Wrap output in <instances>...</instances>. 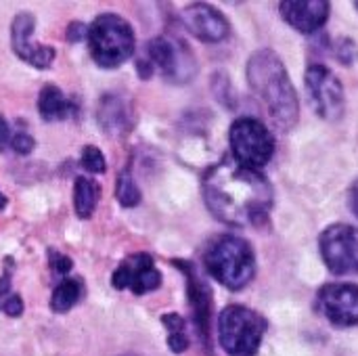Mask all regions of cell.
<instances>
[{"label":"cell","mask_w":358,"mask_h":356,"mask_svg":"<svg viewBox=\"0 0 358 356\" xmlns=\"http://www.w3.org/2000/svg\"><path fill=\"white\" fill-rule=\"evenodd\" d=\"M168 346H170V350H172V353H176V355L185 353V350L189 348V340H187L185 332L170 334V336H168Z\"/></svg>","instance_id":"obj_25"},{"label":"cell","mask_w":358,"mask_h":356,"mask_svg":"<svg viewBox=\"0 0 358 356\" xmlns=\"http://www.w3.org/2000/svg\"><path fill=\"white\" fill-rule=\"evenodd\" d=\"M10 145H13V149L19 153V155H27V153H31L34 151V138L29 136V134H25V132H19V134H15L13 138H10Z\"/></svg>","instance_id":"obj_22"},{"label":"cell","mask_w":358,"mask_h":356,"mask_svg":"<svg viewBox=\"0 0 358 356\" xmlns=\"http://www.w3.org/2000/svg\"><path fill=\"white\" fill-rule=\"evenodd\" d=\"M82 166H84L88 172H92V174H103L105 168H107L103 151H101L99 147H92V145L86 147V149L82 151Z\"/></svg>","instance_id":"obj_21"},{"label":"cell","mask_w":358,"mask_h":356,"mask_svg":"<svg viewBox=\"0 0 358 356\" xmlns=\"http://www.w3.org/2000/svg\"><path fill=\"white\" fill-rule=\"evenodd\" d=\"M48 258H50V266L59 273V275H67L71 271V258L63 256V254H57V252H48Z\"/></svg>","instance_id":"obj_23"},{"label":"cell","mask_w":358,"mask_h":356,"mask_svg":"<svg viewBox=\"0 0 358 356\" xmlns=\"http://www.w3.org/2000/svg\"><path fill=\"white\" fill-rule=\"evenodd\" d=\"M162 323L168 327L170 334H178V332H185V319L180 315H164L162 317Z\"/></svg>","instance_id":"obj_27"},{"label":"cell","mask_w":358,"mask_h":356,"mask_svg":"<svg viewBox=\"0 0 358 356\" xmlns=\"http://www.w3.org/2000/svg\"><path fill=\"white\" fill-rule=\"evenodd\" d=\"M115 197H117V201H120L124 208H134V206H138V201H141V191H138V187H136V183H134V178H132L130 168H124V170L120 172L117 185H115Z\"/></svg>","instance_id":"obj_20"},{"label":"cell","mask_w":358,"mask_h":356,"mask_svg":"<svg viewBox=\"0 0 358 356\" xmlns=\"http://www.w3.org/2000/svg\"><path fill=\"white\" fill-rule=\"evenodd\" d=\"M99 124L111 136H124L132 130V111L117 94L103 97L99 105Z\"/></svg>","instance_id":"obj_16"},{"label":"cell","mask_w":358,"mask_h":356,"mask_svg":"<svg viewBox=\"0 0 358 356\" xmlns=\"http://www.w3.org/2000/svg\"><path fill=\"white\" fill-rule=\"evenodd\" d=\"M101 197V187L92 178L78 176L73 185V206L80 218H90Z\"/></svg>","instance_id":"obj_18"},{"label":"cell","mask_w":358,"mask_h":356,"mask_svg":"<svg viewBox=\"0 0 358 356\" xmlns=\"http://www.w3.org/2000/svg\"><path fill=\"white\" fill-rule=\"evenodd\" d=\"M36 27V19L31 13L23 10L13 19L10 25V44H13V52L23 59L25 63L38 67V69H46L52 65L55 61V48L50 46H36L31 44L29 36Z\"/></svg>","instance_id":"obj_12"},{"label":"cell","mask_w":358,"mask_h":356,"mask_svg":"<svg viewBox=\"0 0 358 356\" xmlns=\"http://www.w3.org/2000/svg\"><path fill=\"white\" fill-rule=\"evenodd\" d=\"M8 141H10V130H8L6 120L0 115V151H4V147L8 145Z\"/></svg>","instance_id":"obj_29"},{"label":"cell","mask_w":358,"mask_h":356,"mask_svg":"<svg viewBox=\"0 0 358 356\" xmlns=\"http://www.w3.org/2000/svg\"><path fill=\"white\" fill-rule=\"evenodd\" d=\"M279 10L283 19L302 34H313L325 25L329 19V2L325 0H304V2H281Z\"/></svg>","instance_id":"obj_14"},{"label":"cell","mask_w":358,"mask_h":356,"mask_svg":"<svg viewBox=\"0 0 358 356\" xmlns=\"http://www.w3.org/2000/svg\"><path fill=\"white\" fill-rule=\"evenodd\" d=\"M206 269L224 287L241 290L256 273V256L245 239L222 235L210 243L206 252Z\"/></svg>","instance_id":"obj_3"},{"label":"cell","mask_w":358,"mask_h":356,"mask_svg":"<svg viewBox=\"0 0 358 356\" xmlns=\"http://www.w3.org/2000/svg\"><path fill=\"white\" fill-rule=\"evenodd\" d=\"M82 292H84V285L80 279H63L55 292H52V298H50V308L55 313H67L69 308L76 306V302L82 298Z\"/></svg>","instance_id":"obj_19"},{"label":"cell","mask_w":358,"mask_h":356,"mask_svg":"<svg viewBox=\"0 0 358 356\" xmlns=\"http://www.w3.org/2000/svg\"><path fill=\"white\" fill-rule=\"evenodd\" d=\"M321 311L329 323L338 327L358 325V285L329 283L319 294Z\"/></svg>","instance_id":"obj_11"},{"label":"cell","mask_w":358,"mask_h":356,"mask_svg":"<svg viewBox=\"0 0 358 356\" xmlns=\"http://www.w3.org/2000/svg\"><path fill=\"white\" fill-rule=\"evenodd\" d=\"M203 197L210 212L231 227H258L273 210V187L266 176L233 157L222 159L206 174Z\"/></svg>","instance_id":"obj_1"},{"label":"cell","mask_w":358,"mask_h":356,"mask_svg":"<svg viewBox=\"0 0 358 356\" xmlns=\"http://www.w3.org/2000/svg\"><path fill=\"white\" fill-rule=\"evenodd\" d=\"M2 311H4L8 317H21V315H23V300H21V296L10 294V296H8V300L4 302Z\"/></svg>","instance_id":"obj_24"},{"label":"cell","mask_w":358,"mask_h":356,"mask_svg":"<svg viewBox=\"0 0 358 356\" xmlns=\"http://www.w3.org/2000/svg\"><path fill=\"white\" fill-rule=\"evenodd\" d=\"M8 296H10V277H8V273H4L0 277V311L4 306V302L8 300Z\"/></svg>","instance_id":"obj_28"},{"label":"cell","mask_w":358,"mask_h":356,"mask_svg":"<svg viewBox=\"0 0 358 356\" xmlns=\"http://www.w3.org/2000/svg\"><path fill=\"white\" fill-rule=\"evenodd\" d=\"M229 138L233 159L252 170L266 166L275 153V138L271 130L256 118H239L231 126Z\"/></svg>","instance_id":"obj_6"},{"label":"cell","mask_w":358,"mask_h":356,"mask_svg":"<svg viewBox=\"0 0 358 356\" xmlns=\"http://www.w3.org/2000/svg\"><path fill=\"white\" fill-rule=\"evenodd\" d=\"M306 88L321 118L336 122L344 115V86L329 67L310 65L306 69Z\"/></svg>","instance_id":"obj_8"},{"label":"cell","mask_w":358,"mask_h":356,"mask_svg":"<svg viewBox=\"0 0 358 356\" xmlns=\"http://www.w3.org/2000/svg\"><path fill=\"white\" fill-rule=\"evenodd\" d=\"M38 111L44 122H57V120H67L69 115H73L76 107L57 86L48 84L40 90Z\"/></svg>","instance_id":"obj_17"},{"label":"cell","mask_w":358,"mask_h":356,"mask_svg":"<svg viewBox=\"0 0 358 356\" xmlns=\"http://www.w3.org/2000/svg\"><path fill=\"white\" fill-rule=\"evenodd\" d=\"M4 208H6V197L0 193V210H4Z\"/></svg>","instance_id":"obj_31"},{"label":"cell","mask_w":358,"mask_h":356,"mask_svg":"<svg viewBox=\"0 0 358 356\" xmlns=\"http://www.w3.org/2000/svg\"><path fill=\"white\" fill-rule=\"evenodd\" d=\"M357 8H358V2H357Z\"/></svg>","instance_id":"obj_32"},{"label":"cell","mask_w":358,"mask_h":356,"mask_svg":"<svg viewBox=\"0 0 358 356\" xmlns=\"http://www.w3.org/2000/svg\"><path fill=\"white\" fill-rule=\"evenodd\" d=\"M182 21H185V27L203 42H220L229 36L227 17L218 8L203 4V2L187 6L182 10Z\"/></svg>","instance_id":"obj_13"},{"label":"cell","mask_w":358,"mask_h":356,"mask_svg":"<svg viewBox=\"0 0 358 356\" xmlns=\"http://www.w3.org/2000/svg\"><path fill=\"white\" fill-rule=\"evenodd\" d=\"M178 266H182L185 275H187V285H189V302L193 306V315H195V325L199 336L208 342V334H210V317H212V292L210 287L197 277L195 269L191 264H182L176 262Z\"/></svg>","instance_id":"obj_15"},{"label":"cell","mask_w":358,"mask_h":356,"mask_svg":"<svg viewBox=\"0 0 358 356\" xmlns=\"http://www.w3.org/2000/svg\"><path fill=\"white\" fill-rule=\"evenodd\" d=\"M248 82L268 109V115L283 130L298 122L300 105L285 65L273 50H258L248 63Z\"/></svg>","instance_id":"obj_2"},{"label":"cell","mask_w":358,"mask_h":356,"mask_svg":"<svg viewBox=\"0 0 358 356\" xmlns=\"http://www.w3.org/2000/svg\"><path fill=\"white\" fill-rule=\"evenodd\" d=\"M86 36H88V27H86L84 23H80V21L69 23V27H67V40H69V42H80V40H84Z\"/></svg>","instance_id":"obj_26"},{"label":"cell","mask_w":358,"mask_h":356,"mask_svg":"<svg viewBox=\"0 0 358 356\" xmlns=\"http://www.w3.org/2000/svg\"><path fill=\"white\" fill-rule=\"evenodd\" d=\"M321 256L334 275L358 273V229L350 225H334L323 231Z\"/></svg>","instance_id":"obj_7"},{"label":"cell","mask_w":358,"mask_h":356,"mask_svg":"<svg viewBox=\"0 0 358 356\" xmlns=\"http://www.w3.org/2000/svg\"><path fill=\"white\" fill-rule=\"evenodd\" d=\"M111 285L115 290H130L134 296H143L162 285V273L155 269L149 254H134L115 269Z\"/></svg>","instance_id":"obj_9"},{"label":"cell","mask_w":358,"mask_h":356,"mask_svg":"<svg viewBox=\"0 0 358 356\" xmlns=\"http://www.w3.org/2000/svg\"><path fill=\"white\" fill-rule=\"evenodd\" d=\"M350 206H352V212L357 214L358 218V180L352 185V189H350Z\"/></svg>","instance_id":"obj_30"},{"label":"cell","mask_w":358,"mask_h":356,"mask_svg":"<svg viewBox=\"0 0 358 356\" xmlns=\"http://www.w3.org/2000/svg\"><path fill=\"white\" fill-rule=\"evenodd\" d=\"M147 52L151 57V65H157L159 71L170 80H191L195 73L193 55L187 50V46H182V42L157 36L149 42Z\"/></svg>","instance_id":"obj_10"},{"label":"cell","mask_w":358,"mask_h":356,"mask_svg":"<svg viewBox=\"0 0 358 356\" xmlns=\"http://www.w3.org/2000/svg\"><path fill=\"white\" fill-rule=\"evenodd\" d=\"M88 44L96 65L113 69L132 57L136 38L132 25L124 17L115 13H103L88 27Z\"/></svg>","instance_id":"obj_4"},{"label":"cell","mask_w":358,"mask_h":356,"mask_svg":"<svg viewBox=\"0 0 358 356\" xmlns=\"http://www.w3.org/2000/svg\"><path fill=\"white\" fill-rule=\"evenodd\" d=\"M266 332V321L248 306H229L218 319V338L231 356H256Z\"/></svg>","instance_id":"obj_5"}]
</instances>
